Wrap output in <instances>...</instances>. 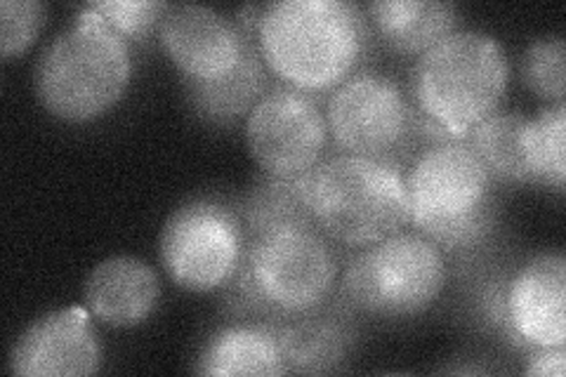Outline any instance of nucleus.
Instances as JSON below:
<instances>
[{
	"label": "nucleus",
	"instance_id": "ddd939ff",
	"mask_svg": "<svg viewBox=\"0 0 566 377\" xmlns=\"http://www.w3.org/2000/svg\"><path fill=\"white\" fill-rule=\"evenodd\" d=\"M104 349L85 307H66L35 318L14 339L8 366L20 377H78L102 368Z\"/></svg>",
	"mask_w": 566,
	"mask_h": 377
},
{
	"label": "nucleus",
	"instance_id": "20e7f679",
	"mask_svg": "<svg viewBox=\"0 0 566 377\" xmlns=\"http://www.w3.org/2000/svg\"><path fill=\"white\" fill-rule=\"evenodd\" d=\"M297 191L335 245L366 248L409 224L406 170L397 158L333 154L297 177Z\"/></svg>",
	"mask_w": 566,
	"mask_h": 377
},
{
	"label": "nucleus",
	"instance_id": "a211bd4d",
	"mask_svg": "<svg viewBox=\"0 0 566 377\" xmlns=\"http://www.w3.org/2000/svg\"><path fill=\"white\" fill-rule=\"evenodd\" d=\"M526 121L528 118L517 112H495L468 135L465 142L480 156L495 182H531L524 151Z\"/></svg>",
	"mask_w": 566,
	"mask_h": 377
},
{
	"label": "nucleus",
	"instance_id": "aec40b11",
	"mask_svg": "<svg viewBox=\"0 0 566 377\" xmlns=\"http://www.w3.org/2000/svg\"><path fill=\"white\" fill-rule=\"evenodd\" d=\"M524 151L531 185L564 191L566 182V104L555 102L526 121Z\"/></svg>",
	"mask_w": 566,
	"mask_h": 377
},
{
	"label": "nucleus",
	"instance_id": "f8f14e48",
	"mask_svg": "<svg viewBox=\"0 0 566 377\" xmlns=\"http://www.w3.org/2000/svg\"><path fill=\"white\" fill-rule=\"evenodd\" d=\"M499 321L510 343L531 352L566 343V260L541 253L510 276L499 297Z\"/></svg>",
	"mask_w": 566,
	"mask_h": 377
},
{
	"label": "nucleus",
	"instance_id": "dca6fc26",
	"mask_svg": "<svg viewBox=\"0 0 566 377\" xmlns=\"http://www.w3.org/2000/svg\"><path fill=\"white\" fill-rule=\"evenodd\" d=\"M364 10L380 41L399 55L420 57L460 24L458 6L447 0H374Z\"/></svg>",
	"mask_w": 566,
	"mask_h": 377
},
{
	"label": "nucleus",
	"instance_id": "4468645a",
	"mask_svg": "<svg viewBox=\"0 0 566 377\" xmlns=\"http://www.w3.org/2000/svg\"><path fill=\"white\" fill-rule=\"evenodd\" d=\"M161 302V281L154 266L133 255L106 258L85 279L83 307L104 326H142Z\"/></svg>",
	"mask_w": 566,
	"mask_h": 377
},
{
	"label": "nucleus",
	"instance_id": "412c9836",
	"mask_svg": "<svg viewBox=\"0 0 566 377\" xmlns=\"http://www.w3.org/2000/svg\"><path fill=\"white\" fill-rule=\"evenodd\" d=\"M524 87L545 102H564L566 93V43L562 35H545L531 43L520 62Z\"/></svg>",
	"mask_w": 566,
	"mask_h": 377
},
{
	"label": "nucleus",
	"instance_id": "f257e3e1",
	"mask_svg": "<svg viewBox=\"0 0 566 377\" xmlns=\"http://www.w3.org/2000/svg\"><path fill=\"white\" fill-rule=\"evenodd\" d=\"M245 233L241 266L224 289L229 310L270 323L328 310L340 283V253L305 210L245 222Z\"/></svg>",
	"mask_w": 566,
	"mask_h": 377
},
{
	"label": "nucleus",
	"instance_id": "2eb2a0df",
	"mask_svg": "<svg viewBox=\"0 0 566 377\" xmlns=\"http://www.w3.org/2000/svg\"><path fill=\"white\" fill-rule=\"evenodd\" d=\"M193 370L210 377L291 375L281 326L258 318L227 323L208 335Z\"/></svg>",
	"mask_w": 566,
	"mask_h": 377
},
{
	"label": "nucleus",
	"instance_id": "5701e85b",
	"mask_svg": "<svg viewBox=\"0 0 566 377\" xmlns=\"http://www.w3.org/2000/svg\"><path fill=\"white\" fill-rule=\"evenodd\" d=\"M85 8L104 17L128 43H142L161 24L168 3L164 0H95V3H85Z\"/></svg>",
	"mask_w": 566,
	"mask_h": 377
},
{
	"label": "nucleus",
	"instance_id": "6ab92c4d",
	"mask_svg": "<svg viewBox=\"0 0 566 377\" xmlns=\"http://www.w3.org/2000/svg\"><path fill=\"white\" fill-rule=\"evenodd\" d=\"M264 93H268V66L260 52L232 78L208 87H187L193 112L216 125L234 123L243 114H251Z\"/></svg>",
	"mask_w": 566,
	"mask_h": 377
},
{
	"label": "nucleus",
	"instance_id": "f3484780",
	"mask_svg": "<svg viewBox=\"0 0 566 377\" xmlns=\"http://www.w3.org/2000/svg\"><path fill=\"white\" fill-rule=\"evenodd\" d=\"M345 318L314 314L291 323H279L289 373H328L340 366L352 347Z\"/></svg>",
	"mask_w": 566,
	"mask_h": 377
},
{
	"label": "nucleus",
	"instance_id": "9d476101",
	"mask_svg": "<svg viewBox=\"0 0 566 377\" xmlns=\"http://www.w3.org/2000/svg\"><path fill=\"white\" fill-rule=\"evenodd\" d=\"M331 142L324 106L314 95L276 83L248 114L245 145L274 179H297L324 158Z\"/></svg>",
	"mask_w": 566,
	"mask_h": 377
},
{
	"label": "nucleus",
	"instance_id": "b1692460",
	"mask_svg": "<svg viewBox=\"0 0 566 377\" xmlns=\"http://www.w3.org/2000/svg\"><path fill=\"white\" fill-rule=\"evenodd\" d=\"M566 373V349L564 347H541L526 352L524 375L534 377H564Z\"/></svg>",
	"mask_w": 566,
	"mask_h": 377
},
{
	"label": "nucleus",
	"instance_id": "0eeeda50",
	"mask_svg": "<svg viewBox=\"0 0 566 377\" xmlns=\"http://www.w3.org/2000/svg\"><path fill=\"white\" fill-rule=\"evenodd\" d=\"M449 281L447 253L418 231H397L349 255L338 283L345 307L409 318L428 312Z\"/></svg>",
	"mask_w": 566,
	"mask_h": 377
},
{
	"label": "nucleus",
	"instance_id": "1a4fd4ad",
	"mask_svg": "<svg viewBox=\"0 0 566 377\" xmlns=\"http://www.w3.org/2000/svg\"><path fill=\"white\" fill-rule=\"evenodd\" d=\"M328 135L340 154L399 158L418 137L416 112L403 87L374 71H357L328 93Z\"/></svg>",
	"mask_w": 566,
	"mask_h": 377
},
{
	"label": "nucleus",
	"instance_id": "6e6552de",
	"mask_svg": "<svg viewBox=\"0 0 566 377\" xmlns=\"http://www.w3.org/2000/svg\"><path fill=\"white\" fill-rule=\"evenodd\" d=\"M243 210L220 196H197L170 212L158 255L168 279L189 293L224 291L245 250Z\"/></svg>",
	"mask_w": 566,
	"mask_h": 377
},
{
	"label": "nucleus",
	"instance_id": "423d86ee",
	"mask_svg": "<svg viewBox=\"0 0 566 377\" xmlns=\"http://www.w3.org/2000/svg\"><path fill=\"white\" fill-rule=\"evenodd\" d=\"M493 182L465 139L432 142L406 168L409 224L444 253L482 245L499 214Z\"/></svg>",
	"mask_w": 566,
	"mask_h": 377
},
{
	"label": "nucleus",
	"instance_id": "f03ea898",
	"mask_svg": "<svg viewBox=\"0 0 566 377\" xmlns=\"http://www.w3.org/2000/svg\"><path fill=\"white\" fill-rule=\"evenodd\" d=\"M251 33L270 74L314 97L333 93L357 74L370 48L366 10L349 0L260 6Z\"/></svg>",
	"mask_w": 566,
	"mask_h": 377
},
{
	"label": "nucleus",
	"instance_id": "7ed1b4c3",
	"mask_svg": "<svg viewBox=\"0 0 566 377\" xmlns=\"http://www.w3.org/2000/svg\"><path fill=\"white\" fill-rule=\"evenodd\" d=\"M510 78L503 45L486 31L458 29L418 57L409 100L418 135L430 142L468 139L499 112Z\"/></svg>",
	"mask_w": 566,
	"mask_h": 377
},
{
	"label": "nucleus",
	"instance_id": "9b49d317",
	"mask_svg": "<svg viewBox=\"0 0 566 377\" xmlns=\"http://www.w3.org/2000/svg\"><path fill=\"white\" fill-rule=\"evenodd\" d=\"M156 31L185 87H208L232 78L258 52L253 33L208 6H168Z\"/></svg>",
	"mask_w": 566,
	"mask_h": 377
},
{
	"label": "nucleus",
	"instance_id": "4be33fe9",
	"mask_svg": "<svg viewBox=\"0 0 566 377\" xmlns=\"http://www.w3.org/2000/svg\"><path fill=\"white\" fill-rule=\"evenodd\" d=\"M48 24V6L43 0H0V55L12 60L39 39Z\"/></svg>",
	"mask_w": 566,
	"mask_h": 377
},
{
	"label": "nucleus",
	"instance_id": "39448f33",
	"mask_svg": "<svg viewBox=\"0 0 566 377\" xmlns=\"http://www.w3.org/2000/svg\"><path fill=\"white\" fill-rule=\"evenodd\" d=\"M133 76L130 45L91 8L52 39L33 71L35 97L66 123H91L126 95Z\"/></svg>",
	"mask_w": 566,
	"mask_h": 377
}]
</instances>
